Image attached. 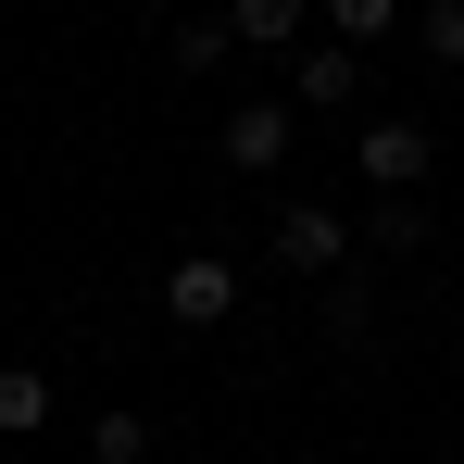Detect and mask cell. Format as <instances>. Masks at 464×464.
<instances>
[{"label": "cell", "instance_id": "obj_1", "mask_svg": "<svg viewBox=\"0 0 464 464\" xmlns=\"http://www.w3.org/2000/svg\"><path fill=\"white\" fill-rule=\"evenodd\" d=\"M352 151H364V176H377L389 201H401V188H427V163H440V139H427L414 113H377V126H364Z\"/></svg>", "mask_w": 464, "mask_h": 464}, {"label": "cell", "instance_id": "obj_2", "mask_svg": "<svg viewBox=\"0 0 464 464\" xmlns=\"http://www.w3.org/2000/svg\"><path fill=\"white\" fill-rule=\"evenodd\" d=\"M163 314H176V326H227V314H238V264H214V251H188V264L163 276Z\"/></svg>", "mask_w": 464, "mask_h": 464}, {"label": "cell", "instance_id": "obj_3", "mask_svg": "<svg viewBox=\"0 0 464 464\" xmlns=\"http://www.w3.org/2000/svg\"><path fill=\"white\" fill-rule=\"evenodd\" d=\"M339 251H352V227H339L326 201H289V214H276V264H289V276H339Z\"/></svg>", "mask_w": 464, "mask_h": 464}, {"label": "cell", "instance_id": "obj_4", "mask_svg": "<svg viewBox=\"0 0 464 464\" xmlns=\"http://www.w3.org/2000/svg\"><path fill=\"white\" fill-rule=\"evenodd\" d=\"M227 163L238 176H276V163H289V101H238L227 113Z\"/></svg>", "mask_w": 464, "mask_h": 464}, {"label": "cell", "instance_id": "obj_5", "mask_svg": "<svg viewBox=\"0 0 464 464\" xmlns=\"http://www.w3.org/2000/svg\"><path fill=\"white\" fill-rule=\"evenodd\" d=\"M352 88H364V51H352V38H314L302 76H289V101H302V113H339Z\"/></svg>", "mask_w": 464, "mask_h": 464}, {"label": "cell", "instance_id": "obj_6", "mask_svg": "<svg viewBox=\"0 0 464 464\" xmlns=\"http://www.w3.org/2000/svg\"><path fill=\"white\" fill-rule=\"evenodd\" d=\"M227 38L238 51H289L302 38V0H227Z\"/></svg>", "mask_w": 464, "mask_h": 464}, {"label": "cell", "instance_id": "obj_7", "mask_svg": "<svg viewBox=\"0 0 464 464\" xmlns=\"http://www.w3.org/2000/svg\"><path fill=\"white\" fill-rule=\"evenodd\" d=\"M25 427H51V377L38 364H0V440H25Z\"/></svg>", "mask_w": 464, "mask_h": 464}, {"label": "cell", "instance_id": "obj_8", "mask_svg": "<svg viewBox=\"0 0 464 464\" xmlns=\"http://www.w3.org/2000/svg\"><path fill=\"white\" fill-rule=\"evenodd\" d=\"M88 464H151V427H139V414H101V427H88Z\"/></svg>", "mask_w": 464, "mask_h": 464}, {"label": "cell", "instance_id": "obj_9", "mask_svg": "<svg viewBox=\"0 0 464 464\" xmlns=\"http://www.w3.org/2000/svg\"><path fill=\"white\" fill-rule=\"evenodd\" d=\"M401 0H326V38H389Z\"/></svg>", "mask_w": 464, "mask_h": 464}, {"label": "cell", "instance_id": "obj_10", "mask_svg": "<svg viewBox=\"0 0 464 464\" xmlns=\"http://www.w3.org/2000/svg\"><path fill=\"white\" fill-rule=\"evenodd\" d=\"M364 238H389V251H414V238H427V201H414V188H401V201H377V227Z\"/></svg>", "mask_w": 464, "mask_h": 464}, {"label": "cell", "instance_id": "obj_11", "mask_svg": "<svg viewBox=\"0 0 464 464\" xmlns=\"http://www.w3.org/2000/svg\"><path fill=\"white\" fill-rule=\"evenodd\" d=\"M427 51H440V63H464V0H427Z\"/></svg>", "mask_w": 464, "mask_h": 464}]
</instances>
